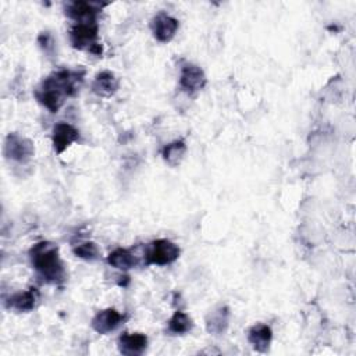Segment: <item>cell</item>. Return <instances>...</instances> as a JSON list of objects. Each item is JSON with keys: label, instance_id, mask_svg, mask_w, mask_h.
<instances>
[{"label": "cell", "instance_id": "1", "mask_svg": "<svg viewBox=\"0 0 356 356\" xmlns=\"http://www.w3.org/2000/svg\"><path fill=\"white\" fill-rule=\"evenodd\" d=\"M85 70H58L46 76L35 90L36 100L50 113H57L65 97H72L79 92L83 82Z\"/></svg>", "mask_w": 356, "mask_h": 356}, {"label": "cell", "instance_id": "2", "mask_svg": "<svg viewBox=\"0 0 356 356\" xmlns=\"http://www.w3.org/2000/svg\"><path fill=\"white\" fill-rule=\"evenodd\" d=\"M31 264L39 278L51 285H58L65 280L64 263L60 257L58 246L49 241L36 242L28 252Z\"/></svg>", "mask_w": 356, "mask_h": 356}, {"label": "cell", "instance_id": "3", "mask_svg": "<svg viewBox=\"0 0 356 356\" xmlns=\"http://www.w3.org/2000/svg\"><path fill=\"white\" fill-rule=\"evenodd\" d=\"M70 43L76 50H85L93 56H102L103 49L99 43V24H74L70 29Z\"/></svg>", "mask_w": 356, "mask_h": 356}, {"label": "cell", "instance_id": "4", "mask_svg": "<svg viewBox=\"0 0 356 356\" xmlns=\"http://www.w3.org/2000/svg\"><path fill=\"white\" fill-rule=\"evenodd\" d=\"M3 154L10 161L26 164L35 156V145L29 138L17 132H10L4 140Z\"/></svg>", "mask_w": 356, "mask_h": 356}, {"label": "cell", "instance_id": "5", "mask_svg": "<svg viewBox=\"0 0 356 356\" xmlns=\"http://www.w3.org/2000/svg\"><path fill=\"white\" fill-rule=\"evenodd\" d=\"M179 246L170 239L160 238L149 243L145 249V259L146 264H156V266H168L174 263L179 257Z\"/></svg>", "mask_w": 356, "mask_h": 356}, {"label": "cell", "instance_id": "6", "mask_svg": "<svg viewBox=\"0 0 356 356\" xmlns=\"http://www.w3.org/2000/svg\"><path fill=\"white\" fill-rule=\"evenodd\" d=\"M150 28H152V33L157 42L168 43L177 35L179 22L177 18H174L170 14L159 13L152 18Z\"/></svg>", "mask_w": 356, "mask_h": 356}, {"label": "cell", "instance_id": "7", "mask_svg": "<svg viewBox=\"0 0 356 356\" xmlns=\"http://www.w3.org/2000/svg\"><path fill=\"white\" fill-rule=\"evenodd\" d=\"M106 4H96L89 1H71L65 6V15L75 24L97 22V15Z\"/></svg>", "mask_w": 356, "mask_h": 356}, {"label": "cell", "instance_id": "8", "mask_svg": "<svg viewBox=\"0 0 356 356\" xmlns=\"http://www.w3.org/2000/svg\"><path fill=\"white\" fill-rule=\"evenodd\" d=\"M124 320H125V316L121 314L117 309L107 307V309L99 310L93 316L90 325L97 334L107 335V334L115 331L124 323Z\"/></svg>", "mask_w": 356, "mask_h": 356}, {"label": "cell", "instance_id": "9", "mask_svg": "<svg viewBox=\"0 0 356 356\" xmlns=\"http://www.w3.org/2000/svg\"><path fill=\"white\" fill-rule=\"evenodd\" d=\"M207 83L204 71L196 64H185L179 74V86L189 95L200 92Z\"/></svg>", "mask_w": 356, "mask_h": 356}, {"label": "cell", "instance_id": "10", "mask_svg": "<svg viewBox=\"0 0 356 356\" xmlns=\"http://www.w3.org/2000/svg\"><path fill=\"white\" fill-rule=\"evenodd\" d=\"M39 298H40V293H39L38 288L31 286L26 291H21V292H15V293L10 295L4 300V306L8 310H13L17 313H29L36 307Z\"/></svg>", "mask_w": 356, "mask_h": 356}, {"label": "cell", "instance_id": "11", "mask_svg": "<svg viewBox=\"0 0 356 356\" xmlns=\"http://www.w3.org/2000/svg\"><path fill=\"white\" fill-rule=\"evenodd\" d=\"M79 139V131L68 122H57L51 131V143L57 154L64 153L74 142Z\"/></svg>", "mask_w": 356, "mask_h": 356}, {"label": "cell", "instance_id": "12", "mask_svg": "<svg viewBox=\"0 0 356 356\" xmlns=\"http://www.w3.org/2000/svg\"><path fill=\"white\" fill-rule=\"evenodd\" d=\"M149 339L142 332H124L118 337L117 348L121 355L140 356L146 352Z\"/></svg>", "mask_w": 356, "mask_h": 356}, {"label": "cell", "instance_id": "13", "mask_svg": "<svg viewBox=\"0 0 356 356\" xmlns=\"http://www.w3.org/2000/svg\"><path fill=\"white\" fill-rule=\"evenodd\" d=\"M231 309L227 305H221L207 313L204 318L206 331L211 335H222L229 327Z\"/></svg>", "mask_w": 356, "mask_h": 356}, {"label": "cell", "instance_id": "14", "mask_svg": "<svg viewBox=\"0 0 356 356\" xmlns=\"http://www.w3.org/2000/svg\"><path fill=\"white\" fill-rule=\"evenodd\" d=\"M120 88V81L114 72L104 70L95 75L90 89L99 97H111L117 93Z\"/></svg>", "mask_w": 356, "mask_h": 356}, {"label": "cell", "instance_id": "15", "mask_svg": "<svg viewBox=\"0 0 356 356\" xmlns=\"http://www.w3.org/2000/svg\"><path fill=\"white\" fill-rule=\"evenodd\" d=\"M273 341V330L270 325L257 323L248 330V342L256 352L267 353Z\"/></svg>", "mask_w": 356, "mask_h": 356}, {"label": "cell", "instance_id": "16", "mask_svg": "<svg viewBox=\"0 0 356 356\" xmlns=\"http://www.w3.org/2000/svg\"><path fill=\"white\" fill-rule=\"evenodd\" d=\"M107 263L111 267L124 273V271H128V270L134 268L138 264V257L131 249L117 248L111 253H108Z\"/></svg>", "mask_w": 356, "mask_h": 356}, {"label": "cell", "instance_id": "17", "mask_svg": "<svg viewBox=\"0 0 356 356\" xmlns=\"http://www.w3.org/2000/svg\"><path fill=\"white\" fill-rule=\"evenodd\" d=\"M188 147L184 139H177L165 145L161 150V157L170 167H178L185 157Z\"/></svg>", "mask_w": 356, "mask_h": 356}, {"label": "cell", "instance_id": "18", "mask_svg": "<svg viewBox=\"0 0 356 356\" xmlns=\"http://www.w3.org/2000/svg\"><path fill=\"white\" fill-rule=\"evenodd\" d=\"M193 328V320L191 318L189 314H186L182 310L174 312L171 318L168 320L167 324V331L171 335H185Z\"/></svg>", "mask_w": 356, "mask_h": 356}, {"label": "cell", "instance_id": "19", "mask_svg": "<svg viewBox=\"0 0 356 356\" xmlns=\"http://www.w3.org/2000/svg\"><path fill=\"white\" fill-rule=\"evenodd\" d=\"M72 253L78 259H82L85 261H90V263L99 260L100 254H102L100 248L93 241H83V242H79V243L74 245Z\"/></svg>", "mask_w": 356, "mask_h": 356}, {"label": "cell", "instance_id": "20", "mask_svg": "<svg viewBox=\"0 0 356 356\" xmlns=\"http://www.w3.org/2000/svg\"><path fill=\"white\" fill-rule=\"evenodd\" d=\"M38 44L42 49V51L47 57H54L56 54V39L49 31H43L38 36Z\"/></svg>", "mask_w": 356, "mask_h": 356}]
</instances>
